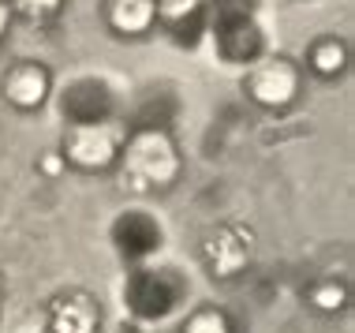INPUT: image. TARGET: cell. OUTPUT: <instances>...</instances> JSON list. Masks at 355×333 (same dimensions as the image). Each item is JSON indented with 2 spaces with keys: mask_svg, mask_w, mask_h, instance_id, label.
<instances>
[{
  "mask_svg": "<svg viewBox=\"0 0 355 333\" xmlns=\"http://www.w3.org/2000/svg\"><path fill=\"white\" fill-rule=\"evenodd\" d=\"M306 303H311L314 311H322V315H337V311L348 307V284L325 278V281H318V284H311Z\"/></svg>",
  "mask_w": 355,
  "mask_h": 333,
  "instance_id": "cell-14",
  "label": "cell"
},
{
  "mask_svg": "<svg viewBox=\"0 0 355 333\" xmlns=\"http://www.w3.org/2000/svg\"><path fill=\"white\" fill-rule=\"evenodd\" d=\"M184 333H236V330H232V318L220 307H198L187 315Z\"/></svg>",
  "mask_w": 355,
  "mask_h": 333,
  "instance_id": "cell-16",
  "label": "cell"
},
{
  "mask_svg": "<svg viewBox=\"0 0 355 333\" xmlns=\"http://www.w3.org/2000/svg\"><path fill=\"white\" fill-rule=\"evenodd\" d=\"M64 112L71 117V123L112 120V90L105 87V79L83 75V79L64 87Z\"/></svg>",
  "mask_w": 355,
  "mask_h": 333,
  "instance_id": "cell-6",
  "label": "cell"
},
{
  "mask_svg": "<svg viewBox=\"0 0 355 333\" xmlns=\"http://www.w3.org/2000/svg\"><path fill=\"white\" fill-rule=\"evenodd\" d=\"M0 90H4L8 105H15V109H23V112H34V109L45 105V98H49L53 75H49L45 64H37V60H19V64L8 68Z\"/></svg>",
  "mask_w": 355,
  "mask_h": 333,
  "instance_id": "cell-5",
  "label": "cell"
},
{
  "mask_svg": "<svg viewBox=\"0 0 355 333\" xmlns=\"http://www.w3.org/2000/svg\"><path fill=\"white\" fill-rule=\"evenodd\" d=\"M180 296H184V284L176 281L172 270H139L135 281H131V289H128L131 307H135L142 318L168 315Z\"/></svg>",
  "mask_w": 355,
  "mask_h": 333,
  "instance_id": "cell-4",
  "label": "cell"
},
{
  "mask_svg": "<svg viewBox=\"0 0 355 333\" xmlns=\"http://www.w3.org/2000/svg\"><path fill=\"white\" fill-rule=\"evenodd\" d=\"M202 259H206L214 278L228 281L236 273H243V266L251 262V240L243 232H236V228H217V232L206 236Z\"/></svg>",
  "mask_w": 355,
  "mask_h": 333,
  "instance_id": "cell-7",
  "label": "cell"
},
{
  "mask_svg": "<svg viewBox=\"0 0 355 333\" xmlns=\"http://www.w3.org/2000/svg\"><path fill=\"white\" fill-rule=\"evenodd\" d=\"M105 23L120 37H142L157 26L153 0H105Z\"/></svg>",
  "mask_w": 355,
  "mask_h": 333,
  "instance_id": "cell-10",
  "label": "cell"
},
{
  "mask_svg": "<svg viewBox=\"0 0 355 333\" xmlns=\"http://www.w3.org/2000/svg\"><path fill=\"white\" fill-rule=\"evenodd\" d=\"M64 157H60V150H49V154H42V173L45 176H60L64 173Z\"/></svg>",
  "mask_w": 355,
  "mask_h": 333,
  "instance_id": "cell-17",
  "label": "cell"
},
{
  "mask_svg": "<svg viewBox=\"0 0 355 333\" xmlns=\"http://www.w3.org/2000/svg\"><path fill=\"white\" fill-rule=\"evenodd\" d=\"M157 8V23L184 45H195L198 31H202L206 0H153Z\"/></svg>",
  "mask_w": 355,
  "mask_h": 333,
  "instance_id": "cell-11",
  "label": "cell"
},
{
  "mask_svg": "<svg viewBox=\"0 0 355 333\" xmlns=\"http://www.w3.org/2000/svg\"><path fill=\"white\" fill-rule=\"evenodd\" d=\"M116 165H120V187L146 195L176 184L184 161H180V146L172 142L165 128H135L131 135H123Z\"/></svg>",
  "mask_w": 355,
  "mask_h": 333,
  "instance_id": "cell-1",
  "label": "cell"
},
{
  "mask_svg": "<svg viewBox=\"0 0 355 333\" xmlns=\"http://www.w3.org/2000/svg\"><path fill=\"white\" fill-rule=\"evenodd\" d=\"M128 131L116 128L112 120H98V123H71L68 135H64V165H75L83 173H105V169L116 165L120 142Z\"/></svg>",
  "mask_w": 355,
  "mask_h": 333,
  "instance_id": "cell-2",
  "label": "cell"
},
{
  "mask_svg": "<svg viewBox=\"0 0 355 333\" xmlns=\"http://www.w3.org/2000/svg\"><path fill=\"white\" fill-rule=\"evenodd\" d=\"M243 90L262 109H288L295 101V94H300V68L288 56L254 60V68L243 79Z\"/></svg>",
  "mask_w": 355,
  "mask_h": 333,
  "instance_id": "cell-3",
  "label": "cell"
},
{
  "mask_svg": "<svg viewBox=\"0 0 355 333\" xmlns=\"http://www.w3.org/2000/svg\"><path fill=\"white\" fill-rule=\"evenodd\" d=\"M8 26H12V8H8V0H0V42H4Z\"/></svg>",
  "mask_w": 355,
  "mask_h": 333,
  "instance_id": "cell-18",
  "label": "cell"
},
{
  "mask_svg": "<svg viewBox=\"0 0 355 333\" xmlns=\"http://www.w3.org/2000/svg\"><path fill=\"white\" fill-rule=\"evenodd\" d=\"M306 64H311L314 75H322V79H337L344 75L348 68V45H344V37H318V42L311 45V53H306Z\"/></svg>",
  "mask_w": 355,
  "mask_h": 333,
  "instance_id": "cell-13",
  "label": "cell"
},
{
  "mask_svg": "<svg viewBox=\"0 0 355 333\" xmlns=\"http://www.w3.org/2000/svg\"><path fill=\"white\" fill-rule=\"evenodd\" d=\"M112 236H116V247L123 255L139 259V255H150L161 244V225L146 210H128L112 228Z\"/></svg>",
  "mask_w": 355,
  "mask_h": 333,
  "instance_id": "cell-12",
  "label": "cell"
},
{
  "mask_svg": "<svg viewBox=\"0 0 355 333\" xmlns=\"http://www.w3.org/2000/svg\"><path fill=\"white\" fill-rule=\"evenodd\" d=\"M8 8H12V19L19 15L23 23H53L56 15L64 12V0H8Z\"/></svg>",
  "mask_w": 355,
  "mask_h": 333,
  "instance_id": "cell-15",
  "label": "cell"
},
{
  "mask_svg": "<svg viewBox=\"0 0 355 333\" xmlns=\"http://www.w3.org/2000/svg\"><path fill=\"white\" fill-rule=\"evenodd\" d=\"M217 53L228 64H254L262 56V31L251 15L217 19Z\"/></svg>",
  "mask_w": 355,
  "mask_h": 333,
  "instance_id": "cell-9",
  "label": "cell"
},
{
  "mask_svg": "<svg viewBox=\"0 0 355 333\" xmlns=\"http://www.w3.org/2000/svg\"><path fill=\"white\" fill-rule=\"evenodd\" d=\"M101 307L90 292H64L49 303V333H98Z\"/></svg>",
  "mask_w": 355,
  "mask_h": 333,
  "instance_id": "cell-8",
  "label": "cell"
}]
</instances>
